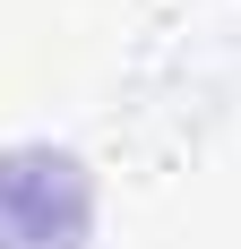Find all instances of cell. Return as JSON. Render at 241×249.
Listing matches in <instances>:
<instances>
[{
  "label": "cell",
  "mask_w": 241,
  "mask_h": 249,
  "mask_svg": "<svg viewBox=\"0 0 241 249\" xmlns=\"http://www.w3.org/2000/svg\"><path fill=\"white\" fill-rule=\"evenodd\" d=\"M95 224V189L60 146L0 155V249H78Z\"/></svg>",
  "instance_id": "obj_1"
}]
</instances>
